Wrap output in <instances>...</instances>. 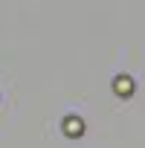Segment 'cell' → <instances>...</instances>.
I'll return each instance as SVG.
<instances>
[{"mask_svg": "<svg viewBox=\"0 0 145 148\" xmlns=\"http://www.w3.org/2000/svg\"><path fill=\"white\" fill-rule=\"evenodd\" d=\"M116 87H119V90H122V93H128V90H131V87H133V84H131V82H128V79H119V82H116Z\"/></svg>", "mask_w": 145, "mask_h": 148, "instance_id": "6da1fadb", "label": "cell"}]
</instances>
